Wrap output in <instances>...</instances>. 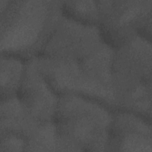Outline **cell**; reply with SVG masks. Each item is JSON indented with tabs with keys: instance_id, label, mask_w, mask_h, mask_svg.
Listing matches in <instances>:
<instances>
[{
	"instance_id": "cell-6",
	"label": "cell",
	"mask_w": 152,
	"mask_h": 152,
	"mask_svg": "<svg viewBox=\"0 0 152 152\" xmlns=\"http://www.w3.org/2000/svg\"><path fill=\"white\" fill-rule=\"evenodd\" d=\"M17 96L37 121L40 122H53L59 96L39 69L37 57L25 61Z\"/></svg>"
},
{
	"instance_id": "cell-3",
	"label": "cell",
	"mask_w": 152,
	"mask_h": 152,
	"mask_svg": "<svg viewBox=\"0 0 152 152\" xmlns=\"http://www.w3.org/2000/svg\"><path fill=\"white\" fill-rule=\"evenodd\" d=\"M112 111L84 97L59 96L53 122L62 150H107Z\"/></svg>"
},
{
	"instance_id": "cell-1",
	"label": "cell",
	"mask_w": 152,
	"mask_h": 152,
	"mask_svg": "<svg viewBox=\"0 0 152 152\" xmlns=\"http://www.w3.org/2000/svg\"><path fill=\"white\" fill-rule=\"evenodd\" d=\"M114 52L98 30L71 31L50 40L37 62L59 96L84 97L115 110Z\"/></svg>"
},
{
	"instance_id": "cell-4",
	"label": "cell",
	"mask_w": 152,
	"mask_h": 152,
	"mask_svg": "<svg viewBox=\"0 0 152 152\" xmlns=\"http://www.w3.org/2000/svg\"><path fill=\"white\" fill-rule=\"evenodd\" d=\"M137 36L115 49L112 81L116 110L151 122V43Z\"/></svg>"
},
{
	"instance_id": "cell-2",
	"label": "cell",
	"mask_w": 152,
	"mask_h": 152,
	"mask_svg": "<svg viewBox=\"0 0 152 152\" xmlns=\"http://www.w3.org/2000/svg\"><path fill=\"white\" fill-rule=\"evenodd\" d=\"M62 15V1H9L0 12L1 54L25 61L39 56Z\"/></svg>"
},
{
	"instance_id": "cell-7",
	"label": "cell",
	"mask_w": 152,
	"mask_h": 152,
	"mask_svg": "<svg viewBox=\"0 0 152 152\" xmlns=\"http://www.w3.org/2000/svg\"><path fill=\"white\" fill-rule=\"evenodd\" d=\"M151 123L129 112L113 110L107 150L151 152Z\"/></svg>"
},
{
	"instance_id": "cell-8",
	"label": "cell",
	"mask_w": 152,
	"mask_h": 152,
	"mask_svg": "<svg viewBox=\"0 0 152 152\" xmlns=\"http://www.w3.org/2000/svg\"><path fill=\"white\" fill-rule=\"evenodd\" d=\"M0 116V137L20 139L27 146L44 123L31 115L17 96L1 100Z\"/></svg>"
},
{
	"instance_id": "cell-5",
	"label": "cell",
	"mask_w": 152,
	"mask_h": 152,
	"mask_svg": "<svg viewBox=\"0 0 152 152\" xmlns=\"http://www.w3.org/2000/svg\"><path fill=\"white\" fill-rule=\"evenodd\" d=\"M98 27L106 43L116 49L137 36L151 41L152 0L97 1Z\"/></svg>"
},
{
	"instance_id": "cell-9",
	"label": "cell",
	"mask_w": 152,
	"mask_h": 152,
	"mask_svg": "<svg viewBox=\"0 0 152 152\" xmlns=\"http://www.w3.org/2000/svg\"><path fill=\"white\" fill-rule=\"evenodd\" d=\"M25 61L12 55L1 56V100L17 96L21 85Z\"/></svg>"
},
{
	"instance_id": "cell-10",
	"label": "cell",
	"mask_w": 152,
	"mask_h": 152,
	"mask_svg": "<svg viewBox=\"0 0 152 152\" xmlns=\"http://www.w3.org/2000/svg\"><path fill=\"white\" fill-rule=\"evenodd\" d=\"M63 14L78 22L98 26L100 11L97 1H62Z\"/></svg>"
}]
</instances>
